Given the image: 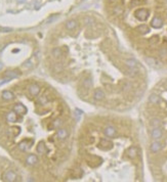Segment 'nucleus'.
<instances>
[{
  "mask_svg": "<svg viewBox=\"0 0 167 182\" xmlns=\"http://www.w3.org/2000/svg\"><path fill=\"white\" fill-rule=\"evenodd\" d=\"M134 15L138 21H140V22H145V21L148 19L150 13H149V10H148L147 8H140V9H138L134 12Z\"/></svg>",
  "mask_w": 167,
  "mask_h": 182,
  "instance_id": "nucleus-1",
  "label": "nucleus"
},
{
  "mask_svg": "<svg viewBox=\"0 0 167 182\" xmlns=\"http://www.w3.org/2000/svg\"><path fill=\"white\" fill-rule=\"evenodd\" d=\"M20 75H21V73L19 71H7V72H5L4 75H3L4 79L2 80L1 84H3V83H5V82H8V81L11 80V79L17 78Z\"/></svg>",
  "mask_w": 167,
  "mask_h": 182,
  "instance_id": "nucleus-2",
  "label": "nucleus"
},
{
  "mask_svg": "<svg viewBox=\"0 0 167 182\" xmlns=\"http://www.w3.org/2000/svg\"><path fill=\"white\" fill-rule=\"evenodd\" d=\"M3 180L7 182H12V181H17V175L15 174L13 171L8 170L3 174Z\"/></svg>",
  "mask_w": 167,
  "mask_h": 182,
  "instance_id": "nucleus-3",
  "label": "nucleus"
},
{
  "mask_svg": "<svg viewBox=\"0 0 167 182\" xmlns=\"http://www.w3.org/2000/svg\"><path fill=\"white\" fill-rule=\"evenodd\" d=\"M28 92L31 96H37L40 92V86L36 83L30 84L29 87H28Z\"/></svg>",
  "mask_w": 167,
  "mask_h": 182,
  "instance_id": "nucleus-4",
  "label": "nucleus"
},
{
  "mask_svg": "<svg viewBox=\"0 0 167 182\" xmlns=\"http://www.w3.org/2000/svg\"><path fill=\"white\" fill-rule=\"evenodd\" d=\"M98 147L104 151H109L113 147V143H112V141L108 140V139H102L98 143Z\"/></svg>",
  "mask_w": 167,
  "mask_h": 182,
  "instance_id": "nucleus-5",
  "label": "nucleus"
},
{
  "mask_svg": "<svg viewBox=\"0 0 167 182\" xmlns=\"http://www.w3.org/2000/svg\"><path fill=\"white\" fill-rule=\"evenodd\" d=\"M69 136V133L67 131V129L65 128H59L57 131V138L59 139V141H64L68 138Z\"/></svg>",
  "mask_w": 167,
  "mask_h": 182,
  "instance_id": "nucleus-6",
  "label": "nucleus"
},
{
  "mask_svg": "<svg viewBox=\"0 0 167 182\" xmlns=\"http://www.w3.org/2000/svg\"><path fill=\"white\" fill-rule=\"evenodd\" d=\"M151 25H152L153 28L159 29V28H161L163 26V19L160 17H158V15H156V17H153L152 22H151Z\"/></svg>",
  "mask_w": 167,
  "mask_h": 182,
  "instance_id": "nucleus-7",
  "label": "nucleus"
},
{
  "mask_svg": "<svg viewBox=\"0 0 167 182\" xmlns=\"http://www.w3.org/2000/svg\"><path fill=\"white\" fill-rule=\"evenodd\" d=\"M12 111L17 113V115H24L27 113V107H25V105H21V103H17V105H13Z\"/></svg>",
  "mask_w": 167,
  "mask_h": 182,
  "instance_id": "nucleus-8",
  "label": "nucleus"
},
{
  "mask_svg": "<svg viewBox=\"0 0 167 182\" xmlns=\"http://www.w3.org/2000/svg\"><path fill=\"white\" fill-rule=\"evenodd\" d=\"M33 144V140H23L22 142H20L19 144V149L21 151H28V148H30V146Z\"/></svg>",
  "mask_w": 167,
  "mask_h": 182,
  "instance_id": "nucleus-9",
  "label": "nucleus"
},
{
  "mask_svg": "<svg viewBox=\"0 0 167 182\" xmlns=\"http://www.w3.org/2000/svg\"><path fill=\"white\" fill-rule=\"evenodd\" d=\"M63 123H64L63 120L59 119V118H57V119L53 120V121L48 125V129L49 130H52V129H59V128H61V126L63 125Z\"/></svg>",
  "mask_w": 167,
  "mask_h": 182,
  "instance_id": "nucleus-10",
  "label": "nucleus"
},
{
  "mask_svg": "<svg viewBox=\"0 0 167 182\" xmlns=\"http://www.w3.org/2000/svg\"><path fill=\"white\" fill-rule=\"evenodd\" d=\"M104 133H105V135L108 136V137H114V136L116 135V133H117V130H116L115 127L113 126H108L105 128V130H104Z\"/></svg>",
  "mask_w": 167,
  "mask_h": 182,
  "instance_id": "nucleus-11",
  "label": "nucleus"
},
{
  "mask_svg": "<svg viewBox=\"0 0 167 182\" xmlns=\"http://www.w3.org/2000/svg\"><path fill=\"white\" fill-rule=\"evenodd\" d=\"M17 113L15 112H9L7 113V115H6V121L8 122V123H15V122L17 121Z\"/></svg>",
  "mask_w": 167,
  "mask_h": 182,
  "instance_id": "nucleus-12",
  "label": "nucleus"
},
{
  "mask_svg": "<svg viewBox=\"0 0 167 182\" xmlns=\"http://www.w3.org/2000/svg\"><path fill=\"white\" fill-rule=\"evenodd\" d=\"M1 97H2V99L8 101V100H12L13 98H15V94H13L11 91L5 90V91H3L2 92V94H1Z\"/></svg>",
  "mask_w": 167,
  "mask_h": 182,
  "instance_id": "nucleus-13",
  "label": "nucleus"
},
{
  "mask_svg": "<svg viewBox=\"0 0 167 182\" xmlns=\"http://www.w3.org/2000/svg\"><path fill=\"white\" fill-rule=\"evenodd\" d=\"M37 162H38V158L35 155H29L26 159V163L29 166L35 165V164H37Z\"/></svg>",
  "mask_w": 167,
  "mask_h": 182,
  "instance_id": "nucleus-14",
  "label": "nucleus"
},
{
  "mask_svg": "<svg viewBox=\"0 0 167 182\" xmlns=\"http://www.w3.org/2000/svg\"><path fill=\"white\" fill-rule=\"evenodd\" d=\"M151 134H152V137L154 139H160L162 137L163 132L160 128H154L152 130V132H151Z\"/></svg>",
  "mask_w": 167,
  "mask_h": 182,
  "instance_id": "nucleus-15",
  "label": "nucleus"
},
{
  "mask_svg": "<svg viewBox=\"0 0 167 182\" xmlns=\"http://www.w3.org/2000/svg\"><path fill=\"white\" fill-rule=\"evenodd\" d=\"M37 153H40V155H44L46 153V146H45L44 141H40L38 145H37Z\"/></svg>",
  "mask_w": 167,
  "mask_h": 182,
  "instance_id": "nucleus-16",
  "label": "nucleus"
},
{
  "mask_svg": "<svg viewBox=\"0 0 167 182\" xmlns=\"http://www.w3.org/2000/svg\"><path fill=\"white\" fill-rule=\"evenodd\" d=\"M161 147H162V145H161V143L160 142H158V141H155V142H153L152 144H151L150 148H151V151L154 153H158V151L161 149Z\"/></svg>",
  "mask_w": 167,
  "mask_h": 182,
  "instance_id": "nucleus-17",
  "label": "nucleus"
},
{
  "mask_svg": "<svg viewBox=\"0 0 167 182\" xmlns=\"http://www.w3.org/2000/svg\"><path fill=\"white\" fill-rule=\"evenodd\" d=\"M105 92H104L102 89H96V91H94V98H96V100H103L104 98H105Z\"/></svg>",
  "mask_w": 167,
  "mask_h": 182,
  "instance_id": "nucleus-18",
  "label": "nucleus"
},
{
  "mask_svg": "<svg viewBox=\"0 0 167 182\" xmlns=\"http://www.w3.org/2000/svg\"><path fill=\"white\" fill-rule=\"evenodd\" d=\"M76 27H77L76 21H74V19H69V21H67L66 22V28L69 30V31H73Z\"/></svg>",
  "mask_w": 167,
  "mask_h": 182,
  "instance_id": "nucleus-19",
  "label": "nucleus"
},
{
  "mask_svg": "<svg viewBox=\"0 0 167 182\" xmlns=\"http://www.w3.org/2000/svg\"><path fill=\"white\" fill-rule=\"evenodd\" d=\"M127 155L130 159H134L138 155V148L135 147V146H131L127 151Z\"/></svg>",
  "mask_w": 167,
  "mask_h": 182,
  "instance_id": "nucleus-20",
  "label": "nucleus"
},
{
  "mask_svg": "<svg viewBox=\"0 0 167 182\" xmlns=\"http://www.w3.org/2000/svg\"><path fill=\"white\" fill-rule=\"evenodd\" d=\"M136 31L138 33H140V34H147V33L150 32V29H149V27H148L147 25H140V26H138L136 28Z\"/></svg>",
  "mask_w": 167,
  "mask_h": 182,
  "instance_id": "nucleus-21",
  "label": "nucleus"
},
{
  "mask_svg": "<svg viewBox=\"0 0 167 182\" xmlns=\"http://www.w3.org/2000/svg\"><path fill=\"white\" fill-rule=\"evenodd\" d=\"M20 133V131H19V129L17 128H11V129H9L7 131V135H8V137L9 138H15V136H17V134Z\"/></svg>",
  "mask_w": 167,
  "mask_h": 182,
  "instance_id": "nucleus-22",
  "label": "nucleus"
},
{
  "mask_svg": "<svg viewBox=\"0 0 167 182\" xmlns=\"http://www.w3.org/2000/svg\"><path fill=\"white\" fill-rule=\"evenodd\" d=\"M125 66L127 67V68H136V66H138V63H136V61H134V59H126L125 61Z\"/></svg>",
  "mask_w": 167,
  "mask_h": 182,
  "instance_id": "nucleus-23",
  "label": "nucleus"
},
{
  "mask_svg": "<svg viewBox=\"0 0 167 182\" xmlns=\"http://www.w3.org/2000/svg\"><path fill=\"white\" fill-rule=\"evenodd\" d=\"M161 121H160L159 119H153L152 121H151V123H150V125H151V127H152L153 129L154 128H160V126H161Z\"/></svg>",
  "mask_w": 167,
  "mask_h": 182,
  "instance_id": "nucleus-24",
  "label": "nucleus"
},
{
  "mask_svg": "<svg viewBox=\"0 0 167 182\" xmlns=\"http://www.w3.org/2000/svg\"><path fill=\"white\" fill-rule=\"evenodd\" d=\"M48 101H49V97L47 96V95H42L41 97H39V99H38V103H40L41 105H45Z\"/></svg>",
  "mask_w": 167,
  "mask_h": 182,
  "instance_id": "nucleus-25",
  "label": "nucleus"
},
{
  "mask_svg": "<svg viewBox=\"0 0 167 182\" xmlns=\"http://www.w3.org/2000/svg\"><path fill=\"white\" fill-rule=\"evenodd\" d=\"M146 61H147L149 65H151V66H156V65H160L159 61H158L156 58H153V57H147V58H146Z\"/></svg>",
  "mask_w": 167,
  "mask_h": 182,
  "instance_id": "nucleus-26",
  "label": "nucleus"
},
{
  "mask_svg": "<svg viewBox=\"0 0 167 182\" xmlns=\"http://www.w3.org/2000/svg\"><path fill=\"white\" fill-rule=\"evenodd\" d=\"M149 100H150V102L151 103H153V105H157L158 102H159V96L156 95V94H151Z\"/></svg>",
  "mask_w": 167,
  "mask_h": 182,
  "instance_id": "nucleus-27",
  "label": "nucleus"
},
{
  "mask_svg": "<svg viewBox=\"0 0 167 182\" xmlns=\"http://www.w3.org/2000/svg\"><path fill=\"white\" fill-rule=\"evenodd\" d=\"M52 55L54 56V57H61V54H63V52H61V48H53L51 51Z\"/></svg>",
  "mask_w": 167,
  "mask_h": 182,
  "instance_id": "nucleus-28",
  "label": "nucleus"
},
{
  "mask_svg": "<svg viewBox=\"0 0 167 182\" xmlns=\"http://www.w3.org/2000/svg\"><path fill=\"white\" fill-rule=\"evenodd\" d=\"M94 23H96V21H94L92 17H84V24H85L86 26H91V25H94Z\"/></svg>",
  "mask_w": 167,
  "mask_h": 182,
  "instance_id": "nucleus-29",
  "label": "nucleus"
},
{
  "mask_svg": "<svg viewBox=\"0 0 167 182\" xmlns=\"http://www.w3.org/2000/svg\"><path fill=\"white\" fill-rule=\"evenodd\" d=\"M123 12V8L121 7V6H119V5H117V6H115V7L113 8V13L115 15H121Z\"/></svg>",
  "mask_w": 167,
  "mask_h": 182,
  "instance_id": "nucleus-30",
  "label": "nucleus"
},
{
  "mask_svg": "<svg viewBox=\"0 0 167 182\" xmlns=\"http://www.w3.org/2000/svg\"><path fill=\"white\" fill-rule=\"evenodd\" d=\"M91 86H92V82H91L90 79H85V81H84V87L89 89Z\"/></svg>",
  "mask_w": 167,
  "mask_h": 182,
  "instance_id": "nucleus-31",
  "label": "nucleus"
},
{
  "mask_svg": "<svg viewBox=\"0 0 167 182\" xmlns=\"http://www.w3.org/2000/svg\"><path fill=\"white\" fill-rule=\"evenodd\" d=\"M149 42H150L151 45H153V46H155L156 44L158 43V37H152V38L149 40Z\"/></svg>",
  "mask_w": 167,
  "mask_h": 182,
  "instance_id": "nucleus-32",
  "label": "nucleus"
},
{
  "mask_svg": "<svg viewBox=\"0 0 167 182\" xmlns=\"http://www.w3.org/2000/svg\"><path fill=\"white\" fill-rule=\"evenodd\" d=\"M160 55L162 57H166L167 56V48H162L160 50Z\"/></svg>",
  "mask_w": 167,
  "mask_h": 182,
  "instance_id": "nucleus-33",
  "label": "nucleus"
},
{
  "mask_svg": "<svg viewBox=\"0 0 167 182\" xmlns=\"http://www.w3.org/2000/svg\"><path fill=\"white\" fill-rule=\"evenodd\" d=\"M108 1L110 3H112V4H117V3H118L120 0H108Z\"/></svg>",
  "mask_w": 167,
  "mask_h": 182,
  "instance_id": "nucleus-34",
  "label": "nucleus"
},
{
  "mask_svg": "<svg viewBox=\"0 0 167 182\" xmlns=\"http://www.w3.org/2000/svg\"><path fill=\"white\" fill-rule=\"evenodd\" d=\"M1 30L4 32H11V29H9V28H1Z\"/></svg>",
  "mask_w": 167,
  "mask_h": 182,
  "instance_id": "nucleus-35",
  "label": "nucleus"
},
{
  "mask_svg": "<svg viewBox=\"0 0 167 182\" xmlns=\"http://www.w3.org/2000/svg\"><path fill=\"white\" fill-rule=\"evenodd\" d=\"M2 68H3V65H2V63H0V71L2 70Z\"/></svg>",
  "mask_w": 167,
  "mask_h": 182,
  "instance_id": "nucleus-36",
  "label": "nucleus"
}]
</instances>
